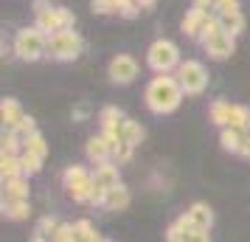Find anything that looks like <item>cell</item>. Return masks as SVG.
Here are the masks:
<instances>
[{
    "instance_id": "1",
    "label": "cell",
    "mask_w": 250,
    "mask_h": 242,
    "mask_svg": "<svg viewBox=\"0 0 250 242\" xmlns=\"http://www.w3.org/2000/svg\"><path fill=\"white\" fill-rule=\"evenodd\" d=\"M146 107L152 110L155 115H166V113H174L183 102V88L177 76H169V73H158L155 79L146 85Z\"/></svg>"
},
{
    "instance_id": "2",
    "label": "cell",
    "mask_w": 250,
    "mask_h": 242,
    "mask_svg": "<svg viewBox=\"0 0 250 242\" xmlns=\"http://www.w3.org/2000/svg\"><path fill=\"white\" fill-rule=\"evenodd\" d=\"M14 54L23 62H40L42 57H48V34L40 31L37 25L20 28L14 34Z\"/></svg>"
},
{
    "instance_id": "3",
    "label": "cell",
    "mask_w": 250,
    "mask_h": 242,
    "mask_svg": "<svg viewBox=\"0 0 250 242\" xmlns=\"http://www.w3.org/2000/svg\"><path fill=\"white\" fill-rule=\"evenodd\" d=\"M82 51H84V40L73 28L48 37V59H54V62H73L82 57Z\"/></svg>"
},
{
    "instance_id": "4",
    "label": "cell",
    "mask_w": 250,
    "mask_h": 242,
    "mask_svg": "<svg viewBox=\"0 0 250 242\" xmlns=\"http://www.w3.org/2000/svg\"><path fill=\"white\" fill-rule=\"evenodd\" d=\"M62 186L73 203H87L90 206V197L96 192V183H93V172L84 169V166H68L62 172Z\"/></svg>"
},
{
    "instance_id": "5",
    "label": "cell",
    "mask_w": 250,
    "mask_h": 242,
    "mask_svg": "<svg viewBox=\"0 0 250 242\" xmlns=\"http://www.w3.org/2000/svg\"><path fill=\"white\" fill-rule=\"evenodd\" d=\"M180 48L174 45L171 40H155L152 45H149V51H146V65L155 73H171L174 68H180Z\"/></svg>"
},
{
    "instance_id": "6",
    "label": "cell",
    "mask_w": 250,
    "mask_h": 242,
    "mask_svg": "<svg viewBox=\"0 0 250 242\" xmlns=\"http://www.w3.org/2000/svg\"><path fill=\"white\" fill-rule=\"evenodd\" d=\"M177 82H180V88L186 96H200L208 88V70L203 68V62L186 59V62H180V68H177Z\"/></svg>"
},
{
    "instance_id": "7",
    "label": "cell",
    "mask_w": 250,
    "mask_h": 242,
    "mask_svg": "<svg viewBox=\"0 0 250 242\" xmlns=\"http://www.w3.org/2000/svg\"><path fill=\"white\" fill-rule=\"evenodd\" d=\"M34 17H37L34 25L40 31H45L48 37L57 34V31H68V28L76 25V14L70 12V9H65V6H51L48 12H40Z\"/></svg>"
},
{
    "instance_id": "8",
    "label": "cell",
    "mask_w": 250,
    "mask_h": 242,
    "mask_svg": "<svg viewBox=\"0 0 250 242\" xmlns=\"http://www.w3.org/2000/svg\"><path fill=\"white\" fill-rule=\"evenodd\" d=\"M166 242H211V231L191 225V220L180 214V217L166 228Z\"/></svg>"
},
{
    "instance_id": "9",
    "label": "cell",
    "mask_w": 250,
    "mask_h": 242,
    "mask_svg": "<svg viewBox=\"0 0 250 242\" xmlns=\"http://www.w3.org/2000/svg\"><path fill=\"white\" fill-rule=\"evenodd\" d=\"M138 59L129 57V54H118V57L110 59V65H107V76L113 85H132L138 79Z\"/></svg>"
},
{
    "instance_id": "10",
    "label": "cell",
    "mask_w": 250,
    "mask_h": 242,
    "mask_svg": "<svg viewBox=\"0 0 250 242\" xmlns=\"http://www.w3.org/2000/svg\"><path fill=\"white\" fill-rule=\"evenodd\" d=\"M205 54L211 59H216V62H222V59L233 57V51H236V37L228 34V31H219L216 37H211L208 43H203Z\"/></svg>"
},
{
    "instance_id": "11",
    "label": "cell",
    "mask_w": 250,
    "mask_h": 242,
    "mask_svg": "<svg viewBox=\"0 0 250 242\" xmlns=\"http://www.w3.org/2000/svg\"><path fill=\"white\" fill-rule=\"evenodd\" d=\"M84 155H87V161L90 163H107V161H113L115 158V144L113 141H107L104 135H93V138H87Z\"/></svg>"
},
{
    "instance_id": "12",
    "label": "cell",
    "mask_w": 250,
    "mask_h": 242,
    "mask_svg": "<svg viewBox=\"0 0 250 242\" xmlns=\"http://www.w3.org/2000/svg\"><path fill=\"white\" fill-rule=\"evenodd\" d=\"M93 183L99 189H115L121 186V172H118V163L115 161H107V163H96L93 166Z\"/></svg>"
},
{
    "instance_id": "13",
    "label": "cell",
    "mask_w": 250,
    "mask_h": 242,
    "mask_svg": "<svg viewBox=\"0 0 250 242\" xmlns=\"http://www.w3.org/2000/svg\"><path fill=\"white\" fill-rule=\"evenodd\" d=\"M216 17H219V25H222V31H228V34H242L245 31V14H242V9L236 6H228V9H219L216 12Z\"/></svg>"
},
{
    "instance_id": "14",
    "label": "cell",
    "mask_w": 250,
    "mask_h": 242,
    "mask_svg": "<svg viewBox=\"0 0 250 242\" xmlns=\"http://www.w3.org/2000/svg\"><path fill=\"white\" fill-rule=\"evenodd\" d=\"M214 14H203V12H197V9H191V12L183 17V34L186 37H191L194 43L203 37L205 31V25H208V20H211Z\"/></svg>"
},
{
    "instance_id": "15",
    "label": "cell",
    "mask_w": 250,
    "mask_h": 242,
    "mask_svg": "<svg viewBox=\"0 0 250 242\" xmlns=\"http://www.w3.org/2000/svg\"><path fill=\"white\" fill-rule=\"evenodd\" d=\"M0 118H3V130H17L20 121L25 118L20 102L17 99H3V104H0Z\"/></svg>"
},
{
    "instance_id": "16",
    "label": "cell",
    "mask_w": 250,
    "mask_h": 242,
    "mask_svg": "<svg viewBox=\"0 0 250 242\" xmlns=\"http://www.w3.org/2000/svg\"><path fill=\"white\" fill-rule=\"evenodd\" d=\"M186 217L191 220V225H197V228H205V231L214 228V211L205 203H191L188 211H186Z\"/></svg>"
},
{
    "instance_id": "17",
    "label": "cell",
    "mask_w": 250,
    "mask_h": 242,
    "mask_svg": "<svg viewBox=\"0 0 250 242\" xmlns=\"http://www.w3.org/2000/svg\"><path fill=\"white\" fill-rule=\"evenodd\" d=\"M129 203H132V195H129V189L121 183V186H115V189H110V192H107L104 211H124Z\"/></svg>"
},
{
    "instance_id": "18",
    "label": "cell",
    "mask_w": 250,
    "mask_h": 242,
    "mask_svg": "<svg viewBox=\"0 0 250 242\" xmlns=\"http://www.w3.org/2000/svg\"><path fill=\"white\" fill-rule=\"evenodd\" d=\"M3 200H28V177H9L3 180Z\"/></svg>"
},
{
    "instance_id": "19",
    "label": "cell",
    "mask_w": 250,
    "mask_h": 242,
    "mask_svg": "<svg viewBox=\"0 0 250 242\" xmlns=\"http://www.w3.org/2000/svg\"><path fill=\"white\" fill-rule=\"evenodd\" d=\"M248 130H236V127H222L219 130V144L225 152H233L239 155V147H242V138H245Z\"/></svg>"
},
{
    "instance_id": "20",
    "label": "cell",
    "mask_w": 250,
    "mask_h": 242,
    "mask_svg": "<svg viewBox=\"0 0 250 242\" xmlns=\"http://www.w3.org/2000/svg\"><path fill=\"white\" fill-rule=\"evenodd\" d=\"M211 121H214L216 127H230V102H225V99H216L214 104H211Z\"/></svg>"
},
{
    "instance_id": "21",
    "label": "cell",
    "mask_w": 250,
    "mask_h": 242,
    "mask_svg": "<svg viewBox=\"0 0 250 242\" xmlns=\"http://www.w3.org/2000/svg\"><path fill=\"white\" fill-rule=\"evenodd\" d=\"M28 200H3V217L6 220H25L28 217Z\"/></svg>"
},
{
    "instance_id": "22",
    "label": "cell",
    "mask_w": 250,
    "mask_h": 242,
    "mask_svg": "<svg viewBox=\"0 0 250 242\" xmlns=\"http://www.w3.org/2000/svg\"><path fill=\"white\" fill-rule=\"evenodd\" d=\"M0 175H3V180H9V177H20V175H23L20 155H3V158H0Z\"/></svg>"
},
{
    "instance_id": "23",
    "label": "cell",
    "mask_w": 250,
    "mask_h": 242,
    "mask_svg": "<svg viewBox=\"0 0 250 242\" xmlns=\"http://www.w3.org/2000/svg\"><path fill=\"white\" fill-rule=\"evenodd\" d=\"M99 121H102V130H113V127H118L121 121H124V113L118 110V107H102V113H99Z\"/></svg>"
},
{
    "instance_id": "24",
    "label": "cell",
    "mask_w": 250,
    "mask_h": 242,
    "mask_svg": "<svg viewBox=\"0 0 250 242\" xmlns=\"http://www.w3.org/2000/svg\"><path fill=\"white\" fill-rule=\"evenodd\" d=\"M12 132L17 135V138H20V144H23V150H25V144H28V141L34 138V135L40 132V130H37V121H34V118H31V115H25L23 121H20V127L12 130Z\"/></svg>"
},
{
    "instance_id": "25",
    "label": "cell",
    "mask_w": 250,
    "mask_h": 242,
    "mask_svg": "<svg viewBox=\"0 0 250 242\" xmlns=\"http://www.w3.org/2000/svg\"><path fill=\"white\" fill-rule=\"evenodd\" d=\"M20 163H23V175H25V177L42 172V158H37L34 152H28V150L20 152Z\"/></svg>"
},
{
    "instance_id": "26",
    "label": "cell",
    "mask_w": 250,
    "mask_h": 242,
    "mask_svg": "<svg viewBox=\"0 0 250 242\" xmlns=\"http://www.w3.org/2000/svg\"><path fill=\"white\" fill-rule=\"evenodd\" d=\"M144 141V127L138 124V121H132V118H126L124 121V141L121 144H132V147H138Z\"/></svg>"
},
{
    "instance_id": "27",
    "label": "cell",
    "mask_w": 250,
    "mask_h": 242,
    "mask_svg": "<svg viewBox=\"0 0 250 242\" xmlns=\"http://www.w3.org/2000/svg\"><path fill=\"white\" fill-rule=\"evenodd\" d=\"M250 124V110L242 104H230V127L236 130H248Z\"/></svg>"
},
{
    "instance_id": "28",
    "label": "cell",
    "mask_w": 250,
    "mask_h": 242,
    "mask_svg": "<svg viewBox=\"0 0 250 242\" xmlns=\"http://www.w3.org/2000/svg\"><path fill=\"white\" fill-rule=\"evenodd\" d=\"M62 225L57 217H42L40 222H37V231L34 234H40V237H45V240H54V234H57V228Z\"/></svg>"
},
{
    "instance_id": "29",
    "label": "cell",
    "mask_w": 250,
    "mask_h": 242,
    "mask_svg": "<svg viewBox=\"0 0 250 242\" xmlns=\"http://www.w3.org/2000/svg\"><path fill=\"white\" fill-rule=\"evenodd\" d=\"M93 14H121L118 0H93Z\"/></svg>"
},
{
    "instance_id": "30",
    "label": "cell",
    "mask_w": 250,
    "mask_h": 242,
    "mask_svg": "<svg viewBox=\"0 0 250 242\" xmlns=\"http://www.w3.org/2000/svg\"><path fill=\"white\" fill-rule=\"evenodd\" d=\"M25 150H28V152H34L37 158H42V161H45L48 147H45V138H42V132H37L34 138L28 141V144H25Z\"/></svg>"
},
{
    "instance_id": "31",
    "label": "cell",
    "mask_w": 250,
    "mask_h": 242,
    "mask_svg": "<svg viewBox=\"0 0 250 242\" xmlns=\"http://www.w3.org/2000/svg\"><path fill=\"white\" fill-rule=\"evenodd\" d=\"M51 242H76V231H73V225H70V222H62Z\"/></svg>"
},
{
    "instance_id": "32",
    "label": "cell",
    "mask_w": 250,
    "mask_h": 242,
    "mask_svg": "<svg viewBox=\"0 0 250 242\" xmlns=\"http://www.w3.org/2000/svg\"><path fill=\"white\" fill-rule=\"evenodd\" d=\"M239 155L250 161V132H245V138H242V147H239Z\"/></svg>"
},
{
    "instance_id": "33",
    "label": "cell",
    "mask_w": 250,
    "mask_h": 242,
    "mask_svg": "<svg viewBox=\"0 0 250 242\" xmlns=\"http://www.w3.org/2000/svg\"><path fill=\"white\" fill-rule=\"evenodd\" d=\"M239 0H216V12L219 9H228V6H236Z\"/></svg>"
},
{
    "instance_id": "34",
    "label": "cell",
    "mask_w": 250,
    "mask_h": 242,
    "mask_svg": "<svg viewBox=\"0 0 250 242\" xmlns=\"http://www.w3.org/2000/svg\"><path fill=\"white\" fill-rule=\"evenodd\" d=\"M138 6H141V9H152V6H155V3H158V0H135Z\"/></svg>"
},
{
    "instance_id": "35",
    "label": "cell",
    "mask_w": 250,
    "mask_h": 242,
    "mask_svg": "<svg viewBox=\"0 0 250 242\" xmlns=\"http://www.w3.org/2000/svg\"><path fill=\"white\" fill-rule=\"evenodd\" d=\"M248 132H250V124H248Z\"/></svg>"
}]
</instances>
